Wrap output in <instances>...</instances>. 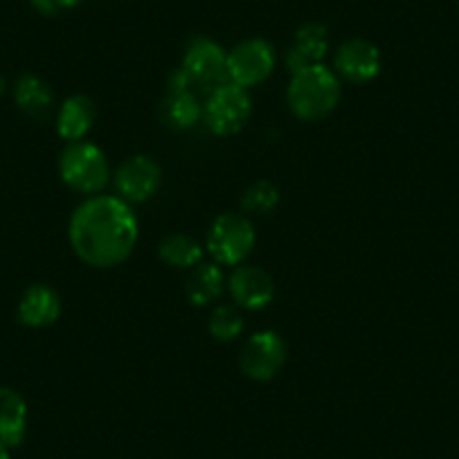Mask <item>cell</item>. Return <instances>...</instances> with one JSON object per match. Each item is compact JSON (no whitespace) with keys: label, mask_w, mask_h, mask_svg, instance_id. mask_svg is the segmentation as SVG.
<instances>
[{"label":"cell","mask_w":459,"mask_h":459,"mask_svg":"<svg viewBox=\"0 0 459 459\" xmlns=\"http://www.w3.org/2000/svg\"><path fill=\"white\" fill-rule=\"evenodd\" d=\"M28 435V401L14 387H0V444L19 448Z\"/></svg>","instance_id":"15"},{"label":"cell","mask_w":459,"mask_h":459,"mask_svg":"<svg viewBox=\"0 0 459 459\" xmlns=\"http://www.w3.org/2000/svg\"><path fill=\"white\" fill-rule=\"evenodd\" d=\"M14 101L32 120H46L55 108V95L50 86L37 74H23L14 83Z\"/></svg>","instance_id":"16"},{"label":"cell","mask_w":459,"mask_h":459,"mask_svg":"<svg viewBox=\"0 0 459 459\" xmlns=\"http://www.w3.org/2000/svg\"><path fill=\"white\" fill-rule=\"evenodd\" d=\"M34 5V10H39L46 16H55L64 10H73L77 7L82 0H30Z\"/></svg>","instance_id":"22"},{"label":"cell","mask_w":459,"mask_h":459,"mask_svg":"<svg viewBox=\"0 0 459 459\" xmlns=\"http://www.w3.org/2000/svg\"><path fill=\"white\" fill-rule=\"evenodd\" d=\"M275 65V48L266 39H248L228 52V82L248 91L266 82Z\"/></svg>","instance_id":"6"},{"label":"cell","mask_w":459,"mask_h":459,"mask_svg":"<svg viewBox=\"0 0 459 459\" xmlns=\"http://www.w3.org/2000/svg\"><path fill=\"white\" fill-rule=\"evenodd\" d=\"M335 74L342 77L344 82L354 83V86H363V83L374 82L381 73V52L374 43L365 41V39H350L335 52Z\"/></svg>","instance_id":"10"},{"label":"cell","mask_w":459,"mask_h":459,"mask_svg":"<svg viewBox=\"0 0 459 459\" xmlns=\"http://www.w3.org/2000/svg\"><path fill=\"white\" fill-rule=\"evenodd\" d=\"M97 120V106L88 95H73L56 110V134L65 143H79L91 134Z\"/></svg>","instance_id":"14"},{"label":"cell","mask_w":459,"mask_h":459,"mask_svg":"<svg viewBox=\"0 0 459 459\" xmlns=\"http://www.w3.org/2000/svg\"><path fill=\"white\" fill-rule=\"evenodd\" d=\"M253 115V100L248 91L232 82H225L210 91L203 104V122L219 138L237 135Z\"/></svg>","instance_id":"5"},{"label":"cell","mask_w":459,"mask_h":459,"mask_svg":"<svg viewBox=\"0 0 459 459\" xmlns=\"http://www.w3.org/2000/svg\"><path fill=\"white\" fill-rule=\"evenodd\" d=\"M210 333L212 338L219 340V342H232V340L239 338L246 329L244 316L239 313L237 307H228V304H221L212 311L210 317Z\"/></svg>","instance_id":"20"},{"label":"cell","mask_w":459,"mask_h":459,"mask_svg":"<svg viewBox=\"0 0 459 459\" xmlns=\"http://www.w3.org/2000/svg\"><path fill=\"white\" fill-rule=\"evenodd\" d=\"M59 176L73 192L97 196L110 180L108 160L97 144L86 140L68 143L59 158Z\"/></svg>","instance_id":"3"},{"label":"cell","mask_w":459,"mask_h":459,"mask_svg":"<svg viewBox=\"0 0 459 459\" xmlns=\"http://www.w3.org/2000/svg\"><path fill=\"white\" fill-rule=\"evenodd\" d=\"M286 101L295 117L317 122L335 110L340 101V79L326 65L316 64L290 74Z\"/></svg>","instance_id":"2"},{"label":"cell","mask_w":459,"mask_h":459,"mask_svg":"<svg viewBox=\"0 0 459 459\" xmlns=\"http://www.w3.org/2000/svg\"><path fill=\"white\" fill-rule=\"evenodd\" d=\"M16 316L30 329H46L61 316V298L52 286L32 284L23 290Z\"/></svg>","instance_id":"12"},{"label":"cell","mask_w":459,"mask_h":459,"mask_svg":"<svg viewBox=\"0 0 459 459\" xmlns=\"http://www.w3.org/2000/svg\"><path fill=\"white\" fill-rule=\"evenodd\" d=\"M277 205H280V192L268 180H257L241 196V210L246 214L248 212L250 214H271Z\"/></svg>","instance_id":"21"},{"label":"cell","mask_w":459,"mask_h":459,"mask_svg":"<svg viewBox=\"0 0 459 459\" xmlns=\"http://www.w3.org/2000/svg\"><path fill=\"white\" fill-rule=\"evenodd\" d=\"M0 459H12L10 457V448H7V446H3V444H0Z\"/></svg>","instance_id":"23"},{"label":"cell","mask_w":459,"mask_h":459,"mask_svg":"<svg viewBox=\"0 0 459 459\" xmlns=\"http://www.w3.org/2000/svg\"><path fill=\"white\" fill-rule=\"evenodd\" d=\"M158 255H160L162 262L171 268H185V271H192L198 264H203V246L198 244L196 239L187 235H180V232H174V235H167L165 239L158 246Z\"/></svg>","instance_id":"19"},{"label":"cell","mask_w":459,"mask_h":459,"mask_svg":"<svg viewBox=\"0 0 459 459\" xmlns=\"http://www.w3.org/2000/svg\"><path fill=\"white\" fill-rule=\"evenodd\" d=\"M68 239L86 266L115 268L134 255L140 241V221L120 196H88L73 212Z\"/></svg>","instance_id":"1"},{"label":"cell","mask_w":459,"mask_h":459,"mask_svg":"<svg viewBox=\"0 0 459 459\" xmlns=\"http://www.w3.org/2000/svg\"><path fill=\"white\" fill-rule=\"evenodd\" d=\"M228 280H225L223 271H221L219 264H198L196 268H192V275H189L187 286V299L194 307H207V304L216 302V299L223 295Z\"/></svg>","instance_id":"18"},{"label":"cell","mask_w":459,"mask_h":459,"mask_svg":"<svg viewBox=\"0 0 459 459\" xmlns=\"http://www.w3.org/2000/svg\"><path fill=\"white\" fill-rule=\"evenodd\" d=\"M180 70L187 74L192 86L214 91L228 82V52L212 39L198 37L185 50Z\"/></svg>","instance_id":"8"},{"label":"cell","mask_w":459,"mask_h":459,"mask_svg":"<svg viewBox=\"0 0 459 459\" xmlns=\"http://www.w3.org/2000/svg\"><path fill=\"white\" fill-rule=\"evenodd\" d=\"M230 298L235 304L246 311H262L275 298V281L271 273H266L259 266H235L232 275L228 280Z\"/></svg>","instance_id":"11"},{"label":"cell","mask_w":459,"mask_h":459,"mask_svg":"<svg viewBox=\"0 0 459 459\" xmlns=\"http://www.w3.org/2000/svg\"><path fill=\"white\" fill-rule=\"evenodd\" d=\"M329 52V32L325 25L308 23L298 30L293 39V46L286 52V68L290 74L308 68V65L322 64V59Z\"/></svg>","instance_id":"13"},{"label":"cell","mask_w":459,"mask_h":459,"mask_svg":"<svg viewBox=\"0 0 459 459\" xmlns=\"http://www.w3.org/2000/svg\"><path fill=\"white\" fill-rule=\"evenodd\" d=\"M5 92H7V79L0 77V97L5 95Z\"/></svg>","instance_id":"24"},{"label":"cell","mask_w":459,"mask_h":459,"mask_svg":"<svg viewBox=\"0 0 459 459\" xmlns=\"http://www.w3.org/2000/svg\"><path fill=\"white\" fill-rule=\"evenodd\" d=\"M162 180V169L153 158L131 156L122 162L113 174L115 192L129 205L134 203H147L158 192Z\"/></svg>","instance_id":"9"},{"label":"cell","mask_w":459,"mask_h":459,"mask_svg":"<svg viewBox=\"0 0 459 459\" xmlns=\"http://www.w3.org/2000/svg\"><path fill=\"white\" fill-rule=\"evenodd\" d=\"M257 244V232H255L253 221L246 214L225 212L216 216L207 232L205 248L210 253L212 262L219 266H241L253 253Z\"/></svg>","instance_id":"4"},{"label":"cell","mask_w":459,"mask_h":459,"mask_svg":"<svg viewBox=\"0 0 459 459\" xmlns=\"http://www.w3.org/2000/svg\"><path fill=\"white\" fill-rule=\"evenodd\" d=\"M162 125L171 131H189L203 120V106L192 91L187 92H169L162 100L160 110Z\"/></svg>","instance_id":"17"},{"label":"cell","mask_w":459,"mask_h":459,"mask_svg":"<svg viewBox=\"0 0 459 459\" xmlns=\"http://www.w3.org/2000/svg\"><path fill=\"white\" fill-rule=\"evenodd\" d=\"M286 354H289V350H286V342L280 333H275V331H259V333L250 335L248 342L241 350V372L250 381H273L280 374V369L284 368Z\"/></svg>","instance_id":"7"}]
</instances>
